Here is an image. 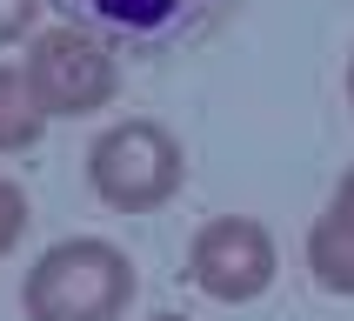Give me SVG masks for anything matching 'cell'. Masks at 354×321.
<instances>
[{
    "instance_id": "cell-1",
    "label": "cell",
    "mask_w": 354,
    "mask_h": 321,
    "mask_svg": "<svg viewBox=\"0 0 354 321\" xmlns=\"http://www.w3.org/2000/svg\"><path fill=\"white\" fill-rule=\"evenodd\" d=\"M140 275L127 248L100 235H67L40 248V261L20 281V315L27 321H120L134 301Z\"/></svg>"
},
{
    "instance_id": "cell-2",
    "label": "cell",
    "mask_w": 354,
    "mask_h": 321,
    "mask_svg": "<svg viewBox=\"0 0 354 321\" xmlns=\"http://www.w3.org/2000/svg\"><path fill=\"white\" fill-rule=\"evenodd\" d=\"M54 7L74 27H87L94 40H107L114 54L167 60V54L214 40L248 0H54Z\"/></svg>"
},
{
    "instance_id": "cell-3",
    "label": "cell",
    "mask_w": 354,
    "mask_h": 321,
    "mask_svg": "<svg viewBox=\"0 0 354 321\" xmlns=\"http://www.w3.org/2000/svg\"><path fill=\"white\" fill-rule=\"evenodd\" d=\"M87 187L114 214H154L187 187V147L160 120H114L87 147Z\"/></svg>"
},
{
    "instance_id": "cell-4",
    "label": "cell",
    "mask_w": 354,
    "mask_h": 321,
    "mask_svg": "<svg viewBox=\"0 0 354 321\" xmlns=\"http://www.w3.org/2000/svg\"><path fill=\"white\" fill-rule=\"evenodd\" d=\"M20 74L34 87L40 114L47 120H80V114H100V107H114L120 94V60L107 40H94L87 27L74 20H60L47 34H34L27 60H20Z\"/></svg>"
},
{
    "instance_id": "cell-5",
    "label": "cell",
    "mask_w": 354,
    "mask_h": 321,
    "mask_svg": "<svg viewBox=\"0 0 354 321\" xmlns=\"http://www.w3.org/2000/svg\"><path fill=\"white\" fill-rule=\"evenodd\" d=\"M274 275H281L274 235H268L254 214H214L194 235V248H187V281H194L207 301H221V308L261 301L274 288Z\"/></svg>"
},
{
    "instance_id": "cell-6",
    "label": "cell",
    "mask_w": 354,
    "mask_h": 321,
    "mask_svg": "<svg viewBox=\"0 0 354 321\" xmlns=\"http://www.w3.org/2000/svg\"><path fill=\"white\" fill-rule=\"evenodd\" d=\"M308 275H315L321 295L354 301V228L341 214H315V228H308Z\"/></svg>"
},
{
    "instance_id": "cell-7",
    "label": "cell",
    "mask_w": 354,
    "mask_h": 321,
    "mask_svg": "<svg viewBox=\"0 0 354 321\" xmlns=\"http://www.w3.org/2000/svg\"><path fill=\"white\" fill-rule=\"evenodd\" d=\"M40 134H47V114H40L27 74L0 67V154H27V147H40Z\"/></svg>"
},
{
    "instance_id": "cell-8",
    "label": "cell",
    "mask_w": 354,
    "mask_h": 321,
    "mask_svg": "<svg viewBox=\"0 0 354 321\" xmlns=\"http://www.w3.org/2000/svg\"><path fill=\"white\" fill-rule=\"evenodd\" d=\"M27 221H34V208H27V194H20V181H7V174H0V261L20 248Z\"/></svg>"
},
{
    "instance_id": "cell-9",
    "label": "cell",
    "mask_w": 354,
    "mask_h": 321,
    "mask_svg": "<svg viewBox=\"0 0 354 321\" xmlns=\"http://www.w3.org/2000/svg\"><path fill=\"white\" fill-rule=\"evenodd\" d=\"M40 7H47V0H0V47H14V40L40 20Z\"/></svg>"
},
{
    "instance_id": "cell-10",
    "label": "cell",
    "mask_w": 354,
    "mask_h": 321,
    "mask_svg": "<svg viewBox=\"0 0 354 321\" xmlns=\"http://www.w3.org/2000/svg\"><path fill=\"white\" fill-rule=\"evenodd\" d=\"M328 214H341V221H348V228H354V167H348V174H341L335 201H328Z\"/></svg>"
},
{
    "instance_id": "cell-11",
    "label": "cell",
    "mask_w": 354,
    "mask_h": 321,
    "mask_svg": "<svg viewBox=\"0 0 354 321\" xmlns=\"http://www.w3.org/2000/svg\"><path fill=\"white\" fill-rule=\"evenodd\" d=\"M348 107H354V60H348Z\"/></svg>"
},
{
    "instance_id": "cell-12",
    "label": "cell",
    "mask_w": 354,
    "mask_h": 321,
    "mask_svg": "<svg viewBox=\"0 0 354 321\" xmlns=\"http://www.w3.org/2000/svg\"><path fill=\"white\" fill-rule=\"evenodd\" d=\"M147 321H187V315H147Z\"/></svg>"
}]
</instances>
